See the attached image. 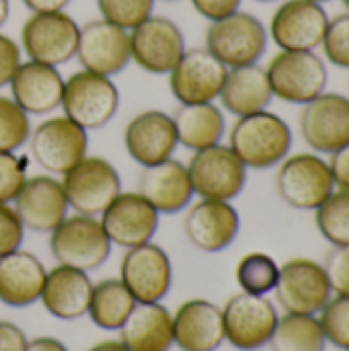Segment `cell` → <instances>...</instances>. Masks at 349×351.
Here are the masks:
<instances>
[{"instance_id": "27", "label": "cell", "mask_w": 349, "mask_h": 351, "mask_svg": "<svg viewBox=\"0 0 349 351\" xmlns=\"http://www.w3.org/2000/svg\"><path fill=\"white\" fill-rule=\"evenodd\" d=\"M47 269L43 261L16 249L0 257V302L10 308H25L39 302Z\"/></svg>"}, {"instance_id": "15", "label": "cell", "mask_w": 349, "mask_h": 351, "mask_svg": "<svg viewBox=\"0 0 349 351\" xmlns=\"http://www.w3.org/2000/svg\"><path fill=\"white\" fill-rule=\"evenodd\" d=\"M228 68L206 47L185 49L169 76V88L179 105L214 103L222 90Z\"/></svg>"}, {"instance_id": "34", "label": "cell", "mask_w": 349, "mask_h": 351, "mask_svg": "<svg viewBox=\"0 0 349 351\" xmlns=\"http://www.w3.org/2000/svg\"><path fill=\"white\" fill-rule=\"evenodd\" d=\"M315 224L333 247L349 245V191H333L315 210Z\"/></svg>"}, {"instance_id": "46", "label": "cell", "mask_w": 349, "mask_h": 351, "mask_svg": "<svg viewBox=\"0 0 349 351\" xmlns=\"http://www.w3.org/2000/svg\"><path fill=\"white\" fill-rule=\"evenodd\" d=\"M25 351H68V348L64 346V341L56 339V337H35L27 341V350Z\"/></svg>"}, {"instance_id": "26", "label": "cell", "mask_w": 349, "mask_h": 351, "mask_svg": "<svg viewBox=\"0 0 349 351\" xmlns=\"http://www.w3.org/2000/svg\"><path fill=\"white\" fill-rule=\"evenodd\" d=\"M91 292L93 282L86 271L68 265H56L47 269L39 302L53 319L76 321L86 315Z\"/></svg>"}, {"instance_id": "39", "label": "cell", "mask_w": 349, "mask_h": 351, "mask_svg": "<svg viewBox=\"0 0 349 351\" xmlns=\"http://www.w3.org/2000/svg\"><path fill=\"white\" fill-rule=\"evenodd\" d=\"M27 181V160L16 152H0V204H12Z\"/></svg>"}, {"instance_id": "40", "label": "cell", "mask_w": 349, "mask_h": 351, "mask_svg": "<svg viewBox=\"0 0 349 351\" xmlns=\"http://www.w3.org/2000/svg\"><path fill=\"white\" fill-rule=\"evenodd\" d=\"M25 226L12 204H0V257L21 249Z\"/></svg>"}, {"instance_id": "20", "label": "cell", "mask_w": 349, "mask_h": 351, "mask_svg": "<svg viewBox=\"0 0 349 351\" xmlns=\"http://www.w3.org/2000/svg\"><path fill=\"white\" fill-rule=\"evenodd\" d=\"M111 245L132 249L150 243L158 230L160 214L138 191H121L99 216Z\"/></svg>"}, {"instance_id": "45", "label": "cell", "mask_w": 349, "mask_h": 351, "mask_svg": "<svg viewBox=\"0 0 349 351\" xmlns=\"http://www.w3.org/2000/svg\"><path fill=\"white\" fill-rule=\"evenodd\" d=\"M27 341L29 339L19 325L0 319V351H25Z\"/></svg>"}, {"instance_id": "13", "label": "cell", "mask_w": 349, "mask_h": 351, "mask_svg": "<svg viewBox=\"0 0 349 351\" xmlns=\"http://www.w3.org/2000/svg\"><path fill=\"white\" fill-rule=\"evenodd\" d=\"M274 292L286 313L298 315H319L333 296L325 265L306 257H296L280 265Z\"/></svg>"}, {"instance_id": "14", "label": "cell", "mask_w": 349, "mask_h": 351, "mask_svg": "<svg viewBox=\"0 0 349 351\" xmlns=\"http://www.w3.org/2000/svg\"><path fill=\"white\" fill-rule=\"evenodd\" d=\"M119 280L136 302H163L173 286L171 257L152 241L125 249L119 263Z\"/></svg>"}, {"instance_id": "37", "label": "cell", "mask_w": 349, "mask_h": 351, "mask_svg": "<svg viewBox=\"0 0 349 351\" xmlns=\"http://www.w3.org/2000/svg\"><path fill=\"white\" fill-rule=\"evenodd\" d=\"M156 0H97L101 19L132 31L150 14H154Z\"/></svg>"}, {"instance_id": "6", "label": "cell", "mask_w": 349, "mask_h": 351, "mask_svg": "<svg viewBox=\"0 0 349 351\" xmlns=\"http://www.w3.org/2000/svg\"><path fill=\"white\" fill-rule=\"evenodd\" d=\"M29 150L47 175L62 177L88 154V132L68 115H53L31 130Z\"/></svg>"}, {"instance_id": "7", "label": "cell", "mask_w": 349, "mask_h": 351, "mask_svg": "<svg viewBox=\"0 0 349 351\" xmlns=\"http://www.w3.org/2000/svg\"><path fill=\"white\" fill-rule=\"evenodd\" d=\"M276 99L292 105H306L325 93L329 70L315 51L280 49L265 66Z\"/></svg>"}, {"instance_id": "12", "label": "cell", "mask_w": 349, "mask_h": 351, "mask_svg": "<svg viewBox=\"0 0 349 351\" xmlns=\"http://www.w3.org/2000/svg\"><path fill=\"white\" fill-rule=\"evenodd\" d=\"M185 49L181 27L169 16L150 14L130 31L132 62L148 74H169Z\"/></svg>"}, {"instance_id": "51", "label": "cell", "mask_w": 349, "mask_h": 351, "mask_svg": "<svg viewBox=\"0 0 349 351\" xmlns=\"http://www.w3.org/2000/svg\"><path fill=\"white\" fill-rule=\"evenodd\" d=\"M257 2H276V0H257Z\"/></svg>"}, {"instance_id": "52", "label": "cell", "mask_w": 349, "mask_h": 351, "mask_svg": "<svg viewBox=\"0 0 349 351\" xmlns=\"http://www.w3.org/2000/svg\"><path fill=\"white\" fill-rule=\"evenodd\" d=\"M344 4H346V6H348V8H349V0H344Z\"/></svg>"}, {"instance_id": "21", "label": "cell", "mask_w": 349, "mask_h": 351, "mask_svg": "<svg viewBox=\"0 0 349 351\" xmlns=\"http://www.w3.org/2000/svg\"><path fill=\"white\" fill-rule=\"evenodd\" d=\"M123 146L130 158L142 169L173 158L179 146L173 115L160 109H146L136 113L125 123Z\"/></svg>"}, {"instance_id": "44", "label": "cell", "mask_w": 349, "mask_h": 351, "mask_svg": "<svg viewBox=\"0 0 349 351\" xmlns=\"http://www.w3.org/2000/svg\"><path fill=\"white\" fill-rule=\"evenodd\" d=\"M327 162H329L335 187H339L341 191H349V142L341 148H337Z\"/></svg>"}, {"instance_id": "9", "label": "cell", "mask_w": 349, "mask_h": 351, "mask_svg": "<svg viewBox=\"0 0 349 351\" xmlns=\"http://www.w3.org/2000/svg\"><path fill=\"white\" fill-rule=\"evenodd\" d=\"M80 25L66 10L31 12L21 27V49L27 60L62 66L76 58Z\"/></svg>"}, {"instance_id": "23", "label": "cell", "mask_w": 349, "mask_h": 351, "mask_svg": "<svg viewBox=\"0 0 349 351\" xmlns=\"http://www.w3.org/2000/svg\"><path fill=\"white\" fill-rule=\"evenodd\" d=\"M173 341L181 351H218L224 339L222 308L206 298H191L173 313Z\"/></svg>"}, {"instance_id": "49", "label": "cell", "mask_w": 349, "mask_h": 351, "mask_svg": "<svg viewBox=\"0 0 349 351\" xmlns=\"http://www.w3.org/2000/svg\"><path fill=\"white\" fill-rule=\"evenodd\" d=\"M10 16V0H0V31Z\"/></svg>"}, {"instance_id": "2", "label": "cell", "mask_w": 349, "mask_h": 351, "mask_svg": "<svg viewBox=\"0 0 349 351\" xmlns=\"http://www.w3.org/2000/svg\"><path fill=\"white\" fill-rule=\"evenodd\" d=\"M111 241L99 216L68 214L49 232V251L58 265L76 267L82 271L99 269L111 255Z\"/></svg>"}, {"instance_id": "28", "label": "cell", "mask_w": 349, "mask_h": 351, "mask_svg": "<svg viewBox=\"0 0 349 351\" xmlns=\"http://www.w3.org/2000/svg\"><path fill=\"white\" fill-rule=\"evenodd\" d=\"M117 333L130 351H169L175 346L173 313L163 302H138Z\"/></svg>"}, {"instance_id": "4", "label": "cell", "mask_w": 349, "mask_h": 351, "mask_svg": "<svg viewBox=\"0 0 349 351\" xmlns=\"http://www.w3.org/2000/svg\"><path fill=\"white\" fill-rule=\"evenodd\" d=\"M276 189L286 206L315 212L335 191V181L329 162L321 154L298 152L288 154L278 165Z\"/></svg>"}, {"instance_id": "11", "label": "cell", "mask_w": 349, "mask_h": 351, "mask_svg": "<svg viewBox=\"0 0 349 351\" xmlns=\"http://www.w3.org/2000/svg\"><path fill=\"white\" fill-rule=\"evenodd\" d=\"M278 319V308L267 296L239 292L222 306L224 339L239 351L263 350L269 346Z\"/></svg>"}, {"instance_id": "22", "label": "cell", "mask_w": 349, "mask_h": 351, "mask_svg": "<svg viewBox=\"0 0 349 351\" xmlns=\"http://www.w3.org/2000/svg\"><path fill=\"white\" fill-rule=\"evenodd\" d=\"M12 206L25 230L41 234H49L70 210L60 177L47 173L27 177Z\"/></svg>"}, {"instance_id": "41", "label": "cell", "mask_w": 349, "mask_h": 351, "mask_svg": "<svg viewBox=\"0 0 349 351\" xmlns=\"http://www.w3.org/2000/svg\"><path fill=\"white\" fill-rule=\"evenodd\" d=\"M325 271L335 294L349 296V245L333 247L325 259Z\"/></svg>"}, {"instance_id": "54", "label": "cell", "mask_w": 349, "mask_h": 351, "mask_svg": "<svg viewBox=\"0 0 349 351\" xmlns=\"http://www.w3.org/2000/svg\"><path fill=\"white\" fill-rule=\"evenodd\" d=\"M344 351H349V350H344Z\"/></svg>"}, {"instance_id": "47", "label": "cell", "mask_w": 349, "mask_h": 351, "mask_svg": "<svg viewBox=\"0 0 349 351\" xmlns=\"http://www.w3.org/2000/svg\"><path fill=\"white\" fill-rule=\"evenodd\" d=\"M31 12H51V10H66L72 0H21Z\"/></svg>"}, {"instance_id": "30", "label": "cell", "mask_w": 349, "mask_h": 351, "mask_svg": "<svg viewBox=\"0 0 349 351\" xmlns=\"http://www.w3.org/2000/svg\"><path fill=\"white\" fill-rule=\"evenodd\" d=\"M179 146L197 152L216 144H222L226 134L224 111L214 103L179 105L173 113Z\"/></svg>"}, {"instance_id": "24", "label": "cell", "mask_w": 349, "mask_h": 351, "mask_svg": "<svg viewBox=\"0 0 349 351\" xmlns=\"http://www.w3.org/2000/svg\"><path fill=\"white\" fill-rule=\"evenodd\" d=\"M8 86L10 97L29 115H49L62 105L64 76L58 66L23 60Z\"/></svg>"}, {"instance_id": "48", "label": "cell", "mask_w": 349, "mask_h": 351, "mask_svg": "<svg viewBox=\"0 0 349 351\" xmlns=\"http://www.w3.org/2000/svg\"><path fill=\"white\" fill-rule=\"evenodd\" d=\"M86 351H130L119 339H105L95 346H91Z\"/></svg>"}, {"instance_id": "29", "label": "cell", "mask_w": 349, "mask_h": 351, "mask_svg": "<svg viewBox=\"0 0 349 351\" xmlns=\"http://www.w3.org/2000/svg\"><path fill=\"white\" fill-rule=\"evenodd\" d=\"M272 99L274 93L269 86L267 72L259 64L228 68L222 90L218 95L222 107L234 117L263 111L269 107Z\"/></svg>"}, {"instance_id": "1", "label": "cell", "mask_w": 349, "mask_h": 351, "mask_svg": "<svg viewBox=\"0 0 349 351\" xmlns=\"http://www.w3.org/2000/svg\"><path fill=\"white\" fill-rule=\"evenodd\" d=\"M294 134L286 119L267 109L237 117L228 132V146L247 169L278 167L292 150Z\"/></svg>"}, {"instance_id": "18", "label": "cell", "mask_w": 349, "mask_h": 351, "mask_svg": "<svg viewBox=\"0 0 349 351\" xmlns=\"http://www.w3.org/2000/svg\"><path fill=\"white\" fill-rule=\"evenodd\" d=\"M76 58L84 70L113 78L132 62L130 31L105 19L88 21L80 25Z\"/></svg>"}, {"instance_id": "19", "label": "cell", "mask_w": 349, "mask_h": 351, "mask_svg": "<svg viewBox=\"0 0 349 351\" xmlns=\"http://www.w3.org/2000/svg\"><path fill=\"white\" fill-rule=\"evenodd\" d=\"M183 232L197 251L222 253L237 241L241 232L239 210L230 202L200 197L195 204L187 206Z\"/></svg>"}, {"instance_id": "42", "label": "cell", "mask_w": 349, "mask_h": 351, "mask_svg": "<svg viewBox=\"0 0 349 351\" xmlns=\"http://www.w3.org/2000/svg\"><path fill=\"white\" fill-rule=\"evenodd\" d=\"M21 62H23V49L19 41H14L10 35L0 31V88L8 86Z\"/></svg>"}, {"instance_id": "25", "label": "cell", "mask_w": 349, "mask_h": 351, "mask_svg": "<svg viewBox=\"0 0 349 351\" xmlns=\"http://www.w3.org/2000/svg\"><path fill=\"white\" fill-rule=\"evenodd\" d=\"M138 193L144 195L158 214H179L195 195L187 165L177 158L144 167L138 177Z\"/></svg>"}, {"instance_id": "16", "label": "cell", "mask_w": 349, "mask_h": 351, "mask_svg": "<svg viewBox=\"0 0 349 351\" xmlns=\"http://www.w3.org/2000/svg\"><path fill=\"white\" fill-rule=\"evenodd\" d=\"M329 16L325 8L311 0L282 2L269 21L267 35L280 49L315 51L325 37Z\"/></svg>"}, {"instance_id": "36", "label": "cell", "mask_w": 349, "mask_h": 351, "mask_svg": "<svg viewBox=\"0 0 349 351\" xmlns=\"http://www.w3.org/2000/svg\"><path fill=\"white\" fill-rule=\"evenodd\" d=\"M317 317L327 343L339 350H349V296H331Z\"/></svg>"}, {"instance_id": "31", "label": "cell", "mask_w": 349, "mask_h": 351, "mask_svg": "<svg viewBox=\"0 0 349 351\" xmlns=\"http://www.w3.org/2000/svg\"><path fill=\"white\" fill-rule=\"evenodd\" d=\"M136 304V298L119 278H105L93 284L86 317L103 331H119Z\"/></svg>"}, {"instance_id": "53", "label": "cell", "mask_w": 349, "mask_h": 351, "mask_svg": "<svg viewBox=\"0 0 349 351\" xmlns=\"http://www.w3.org/2000/svg\"><path fill=\"white\" fill-rule=\"evenodd\" d=\"M163 2H177V0H163Z\"/></svg>"}, {"instance_id": "3", "label": "cell", "mask_w": 349, "mask_h": 351, "mask_svg": "<svg viewBox=\"0 0 349 351\" xmlns=\"http://www.w3.org/2000/svg\"><path fill=\"white\" fill-rule=\"evenodd\" d=\"M267 29L251 12L237 10L224 19L212 21L206 29V49L226 68L259 64L267 51Z\"/></svg>"}, {"instance_id": "38", "label": "cell", "mask_w": 349, "mask_h": 351, "mask_svg": "<svg viewBox=\"0 0 349 351\" xmlns=\"http://www.w3.org/2000/svg\"><path fill=\"white\" fill-rule=\"evenodd\" d=\"M325 58L344 70H349V12H341L329 19L325 37H323Z\"/></svg>"}, {"instance_id": "10", "label": "cell", "mask_w": 349, "mask_h": 351, "mask_svg": "<svg viewBox=\"0 0 349 351\" xmlns=\"http://www.w3.org/2000/svg\"><path fill=\"white\" fill-rule=\"evenodd\" d=\"M193 193L202 199L232 202L247 185V167L226 144H216L191 154L187 162Z\"/></svg>"}, {"instance_id": "32", "label": "cell", "mask_w": 349, "mask_h": 351, "mask_svg": "<svg viewBox=\"0 0 349 351\" xmlns=\"http://www.w3.org/2000/svg\"><path fill=\"white\" fill-rule=\"evenodd\" d=\"M272 351H325L327 339L317 315L286 313L269 339Z\"/></svg>"}, {"instance_id": "33", "label": "cell", "mask_w": 349, "mask_h": 351, "mask_svg": "<svg viewBox=\"0 0 349 351\" xmlns=\"http://www.w3.org/2000/svg\"><path fill=\"white\" fill-rule=\"evenodd\" d=\"M234 278H237L241 292L253 294V296H267L269 292H274L278 284L280 265L267 253L253 251L239 259Z\"/></svg>"}, {"instance_id": "17", "label": "cell", "mask_w": 349, "mask_h": 351, "mask_svg": "<svg viewBox=\"0 0 349 351\" xmlns=\"http://www.w3.org/2000/svg\"><path fill=\"white\" fill-rule=\"evenodd\" d=\"M300 134L313 152L333 154L349 142V97L321 93L300 111Z\"/></svg>"}, {"instance_id": "35", "label": "cell", "mask_w": 349, "mask_h": 351, "mask_svg": "<svg viewBox=\"0 0 349 351\" xmlns=\"http://www.w3.org/2000/svg\"><path fill=\"white\" fill-rule=\"evenodd\" d=\"M31 130V115L12 97L0 95V152H16L29 142Z\"/></svg>"}, {"instance_id": "50", "label": "cell", "mask_w": 349, "mask_h": 351, "mask_svg": "<svg viewBox=\"0 0 349 351\" xmlns=\"http://www.w3.org/2000/svg\"><path fill=\"white\" fill-rule=\"evenodd\" d=\"M311 2H317V4H323V2H329V0H311Z\"/></svg>"}, {"instance_id": "8", "label": "cell", "mask_w": 349, "mask_h": 351, "mask_svg": "<svg viewBox=\"0 0 349 351\" xmlns=\"http://www.w3.org/2000/svg\"><path fill=\"white\" fill-rule=\"evenodd\" d=\"M70 210L86 216H101L103 210L121 193V177L113 162L103 156L86 154L60 177Z\"/></svg>"}, {"instance_id": "43", "label": "cell", "mask_w": 349, "mask_h": 351, "mask_svg": "<svg viewBox=\"0 0 349 351\" xmlns=\"http://www.w3.org/2000/svg\"><path fill=\"white\" fill-rule=\"evenodd\" d=\"M241 2L243 0H191V6L195 8V12L204 19L218 21L224 19L237 10H241Z\"/></svg>"}, {"instance_id": "5", "label": "cell", "mask_w": 349, "mask_h": 351, "mask_svg": "<svg viewBox=\"0 0 349 351\" xmlns=\"http://www.w3.org/2000/svg\"><path fill=\"white\" fill-rule=\"evenodd\" d=\"M64 115L86 132L107 125L119 109V90L111 76L91 70H78L64 78L62 105Z\"/></svg>"}]
</instances>
